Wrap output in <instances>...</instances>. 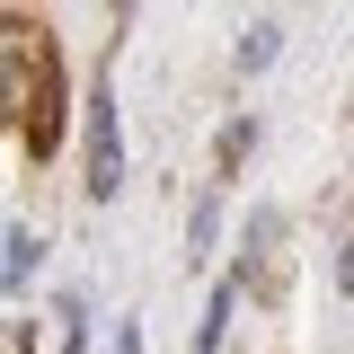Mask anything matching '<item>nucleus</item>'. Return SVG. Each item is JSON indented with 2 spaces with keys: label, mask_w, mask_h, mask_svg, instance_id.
Returning a JSON list of instances; mask_svg holds the SVG:
<instances>
[{
  "label": "nucleus",
  "mask_w": 354,
  "mask_h": 354,
  "mask_svg": "<svg viewBox=\"0 0 354 354\" xmlns=\"http://www.w3.org/2000/svg\"><path fill=\"white\" fill-rule=\"evenodd\" d=\"M9 354H36V319H9Z\"/></svg>",
  "instance_id": "nucleus-7"
},
{
  "label": "nucleus",
  "mask_w": 354,
  "mask_h": 354,
  "mask_svg": "<svg viewBox=\"0 0 354 354\" xmlns=\"http://www.w3.org/2000/svg\"><path fill=\"white\" fill-rule=\"evenodd\" d=\"M213 239H221V195H195V213H186V248L204 257Z\"/></svg>",
  "instance_id": "nucleus-6"
},
{
  "label": "nucleus",
  "mask_w": 354,
  "mask_h": 354,
  "mask_svg": "<svg viewBox=\"0 0 354 354\" xmlns=\"http://www.w3.org/2000/svg\"><path fill=\"white\" fill-rule=\"evenodd\" d=\"M0 248H9V257H0V283H9V292H27V274L44 266V239L27 230V221H9V239H0Z\"/></svg>",
  "instance_id": "nucleus-3"
},
{
  "label": "nucleus",
  "mask_w": 354,
  "mask_h": 354,
  "mask_svg": "<svg viewBox=\"0 0 354 354\" xmlns=\"http://www.w3.org/2000/svg\"><path fill=\"white\" fill-rule=\"evenodd\" d=\"M62 115H71V106H62V62H53V44L36 36V88H27V115H18V142H27L36 160H53V151H62Z\"/></svg>",
  "instance_id": "nucleus-2"
},
{
  "label": "nucleus",
  "mask_w": 354,
  "mask_h": 354,
  "mask_svg": "<svg viewBox=\"0 0 354 354\" xmlns=\"http://www.w3.org/2000/svg\"><path fill=\"white\" fill-rule=\"evenodd\" d=\"M115 354H142V328L133 319H115Z\"/></svg>",
  "instance_id": "nucleus-8"
},
{
  "label": "nucleus",
  "mask_w": 354,
  "mask_h": 354,
  "mask_svg": "<svg viewBox=\"0 0 354 354\" xmlns=\"http://www.w3.org/2000/svg\"><path fill=\"white\" fill-rule=\"evenodd\" d=\"M115 186H124V115H115V88L97 80L88 88V195L115 204Z\"/></svg>",
  "instance_id": "nucleus-1"
},
{
  "label": "nucleus",
  "mask_w": 354,
  "mask_h": 354,
  "mask_svg": "<svg viewBox=\"0 0 354 354\" xmlns=\"http://www.w3.org/2000/svg\"><path fill=\"white\" fill-rule=\"evenodd\" d=\"M274 44H283V27H274V18H248V27H239V53H230V62H239V71H266V62H274Z\"/></svg>",
  "instance_id": "nucleus-4"
},
{
  "label": "nucleus",
  "mask_w": 354,
  "mask_h": 354,
  "mask_svg": "<svg viewBox=\"0 0 354 354\" xmlns=\"http://www.w3.org/2000/svg\"><path fill=\"white\" fill-rule=\"evenodd\" d=\"M248 142H257V124H248V115H230V124H221V142H213V169L230 177L239 160H248Z\"/></svg>",
  "instance_id": "nucleus-5"
}]
</instances>
